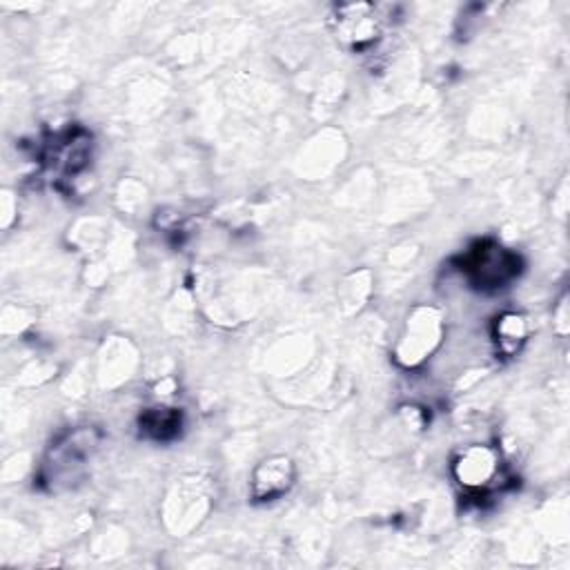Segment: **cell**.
Here are the masks:
<instances>
[{"mask_svg": "<svg viewBox=\"0 0 570 570\" xmlns=\"http://www.w3.org/2000/svg\"><path fill=\"white\" fill-rule=\"evenodd\" d=\"M142 428L156 439H165L167 434H174V428H178V414L169 407H156L142 419Z\"/></svg>", "mask_w": 570, "mask_h": 570, "instance_id": "52a82bcc", "label": "cell"}, {"mask_svg": "<svg viewBox=\"0 0 570 570\" xmlns=\"http://www.w3.org/2000/svg\"><path fill=\"white\" fill-rule=\"evenodd\" d=\"M468 269L481 285H501L517 272V256L503 247H481L470 256Z\"/></svg>", "mask_w": 570, "mask_h": 570, "instance_id": "5b68a950", "label": "cell"}, {"mask_svg": "<svg viewBox=\"0 0 570 570\" xmlns=\"http://www.w3.org/2000/svg\"><path fill=\"white\" fill-rule=\"evenodd\" d=\"M294 483V463L285 454L263 459L249 481V494L254 501H274L283 497Z\"/></svg>", "mask_w": 570, "mask_h": 570, "instance_id": "277c9868", "label": "cell"}, {"mask_svg": "<svg viewBox=\"0 0 570 570\" xmlns=\"http://www.w3.org/2000/svg\"><path fill=\"white\" fill-rule=\"evenodd\" d=\"M443 336V318L436 307H416L403 327V334L396 343L394 358L403 367H414L423 363L441 343Z\"/></svg>", "mask_w": 570, "mask_h": 570, "instance_id": "7a4b0ae2", "label": "cell"}, {"mask_svg": "<svg viewBox=\"0 0 570 570\" xmlns=\"http://www.w3.org/2000/svg\"><path fill=\"white\" fill-rule=\"evenodd\" d=\"M330 29L338 45L354 53L370 51L385 31V22L379 9L370 2L336 4L330 13Z\"/></svg>", "mask_w": 570, "mask_h": 570, "instance_id": "6da1fadb", "label": "cell"}, {"mask_svg": "<svg viewBox=\"0 0 570 570\" xmlns=\"http://www.w3.org/2000/svg\"><path fill=\"white\" fill-rule=\"evenodd\" d=\"M528 338V321L519 312H505L494 323V341L501 354L514 356Z\"/></svg>", "mask_w": 570, "mask_h": 570, "instance_id": "8992f818", "label": "cell"}, {"mask_svg": "<svg viewBox=\"0 0 570 570\" xmlns=\"http://www.w3.org/2000/svg\"><path fill=\"white\" fill-rule=\"evenodd\" d=\"M454 476L468 490H483L501 472L499 452L490 445H470L454 459Z\"/></svg>", "mask_w": 570, "mask_h": 570, "instance_id": "3957f363", "label": "cell"}]
</instances>
